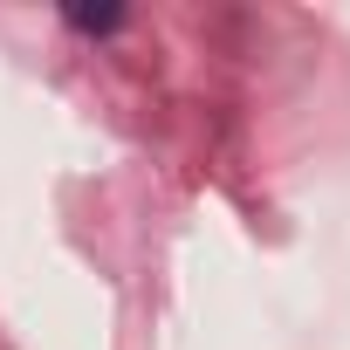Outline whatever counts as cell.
<instances>
[{"label":"cell","mask_w":350,"mask_h":350,"mask_svg":"<svg viewBox=\"0 0 350 350\" xmlns=\"http://www.w3.org/2000/svg\"><path fill=\"white\" fill-rule=\"evenodd\" d=\"M69 21H76L83 35H110V28L124 21V8H69Z\"/></svg>","instance_id":"cell-1"}]
</instances>
